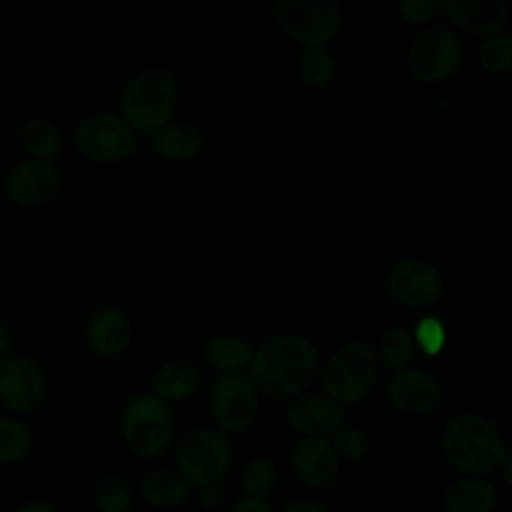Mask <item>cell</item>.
<instances>
[{
    "label": "cell",
    "instance_id": "cell-1",
    "mask_svg": "<svg viewBox=\"0 0 512 512\" xmlns=\"http://www.w3.org/2000/svg\"><path fill=\"white\" fill-rule=\"evenodd\" d=\"M318 352L298 334H278L252 356L250 380L262 394L282 400L300 394L316 376Z\"/></svg>",
    "mask_w": 512,
    "mask_h": 512
},
{
    "label": "cell",
    "instance_id": "cell-2",
    "mask_svg": "<svg viewBox=\"0 0 512 512\" xmlns=\"http://www.w3.org/2000/svg\"><path fill=\"white\" fill-rule=\"evenodd\" d=\"M442 454L464 476L484 478L508 454L498 426L476 412L454 416L442 432Z\"/></svg>",
    "mask_w": 512,
    "mask_h": 512
},
{
    "label": "cell",
    "instance_id": "cell-3",
    "mask_svg": "<svg viewBox=\"0 0 512 512\" xmlns=\"http://www.w3.org/2000/svg\"><path fill=\"white\" fill-rule=\"evenodd\" d=\"M176 102V82L160 66L138 72L122 92V114L130 128L158 132L170 118Z\"/></svg>",
    "mask_w": 512,
    "mask_h": 512
},
{
    "label": "cell",
    "instance_id": "cell-4",
    "mask_svg": "<svg viewBox=\"0 0 512 512\" xmlns=\"http://www.w3.org/2000/svg\"><path fill=\"white\" fill-rule=\"evenodd\" d=\"M230 460V442L224 432L214 428L192 430L176 450V470L192 488L220 482L230 468Z\"/></svg>",
    "mask_w": 512,
    "mask_h": 512
},
{
    "label": "cell",
    "instance_id": "cell-5",
    "mask_svg": "<svg viewBox=\"0 0 512 512\" xmlns=\"http://www.w3.org/2000/svg\"><path fill=\"white\" fill-rule=\"evenodd\" d=\"M122 434L134 454L160 456L172 440V414L168 404L154 394L132 398L122 414Z\"/></svg>",
    "mask_w": 512,
    "mask_h": 512
},
{
    "label": "cell",
    "instance_id": "cell-6",
    "mask_svg": "<svg viewBox=\"0 0 512 512\" xmlns=\"http://www.w3.org/2000/svg\"><path fill=\"white\" fill-rule=\"evenodd\" d=\"M376 378V350L368 342H348L324 370V388L336 404H358Z\"/></svg>",
    "mask_w": 512,
    "mask_h": 512
},
{
    "label": "cell",
    "instance_id": "cell-7",
    "mask_svg": "<svg viewBox=\"0 0 512 512\" xmlns=\"http://www.w3.org/2000/svg\"><path fill=\"white\" fill-rule=\"evenodd\" d=\"M274 14L282 32L306 46L332 40L342 22L336 0H280Z\"/></svg>",
    "mask_w": 512,
    "mask_h": 512
},
{
    "label": "cell",
    "instance_id": "cell-8",
    "mask_svg": "<svg viewBox=\"0 0 512 512\" xmlns=\"http://www.w3.org/2000/svg\"><path fill=\"white\" fill-rule=\"evenodd\" d=\"M462 58L460 38L444 26L422 30L410 44L408 68L420 82H440L450 76Z\"/></svg>",
    "mask_w": 512,
    "mask_h": 512
},
{
    "label": "cell",
    "instance_id": "cell-9",
    "mask_svg": "<svg viewBox=\"0 0 512 512\" xmlns=\"http://www.w3.org/2000/svg\"><path fill=\"white\" fill-rule=\"evenodd\" d=\"M76 144L92 160L116 162L134 152V132L124 118L98 112L78 124Z\"/></svg>",
    "mask_w": 512,
    "mask_h": 512
},
{
    "label": "cell",
    "instance_id": "cell-10",
    "mask_svg": "<svg viewBox=\"0 0 512 512\" xmlns=\"http://www.w3.org/2000/svg\"><path fill=\"white\" fill-rule=\"evenodd\" d=\"M258 394L244 374H222L212 388V414L224 432H246L256 420Z\"/></svg>",
    "mask_w": 512,
    "mask_h": 512
},
{
    "label": "cell",
    "instance_id": "cell-11",
    "mask_svg": "<svg viewBox=\"0 0 512 512\" xmlns=\"http://www.w3.org/2000/svg\"><path fill=\"white\" fill-rule=\"evenodd\" d=\"M390 294L408 308H426L442 294L440 272L422 260H400L388 272Z\"/></svg>",
    "mask_w": 512,
    "mask_h": 512
},
{
    "label": "cell",
    "instance_id": "cell-12",
    "mask_svg": "<svg viewBox=\"0 0 512 512\" xmlns=\"http://www.w3.org/2000/svg\"><path fill=\"white\" fill-rule=\"evenodd\" d=\"M292 468L310 490L330 488L340 474V460L326 438H302L292 452Z\"/></svg>",
    "mask_w": 512,
    "mask_h": 512
},
{
    "label": "cell",
    "instance_id": "cell-13",
    "mask_svg": "<svg viewBox=\"0 0 512 512\" xmlns=\"http://www.w3.org/2000/svg\"><path fill=\"white\" fill-rule=\"evenodd\" d=\"M44 396V376L28 358L0 362V398L14 410H32Z\"/></svg>",
    "mask_w": 512,
    "mask_h": 512
},
{
    "label": "cell",
    "instance_id": "cell-14",
    "mask_svg": "<svg viewBox=\"0 0 512 512\" xmlns=\"http://www.w3.org/2000/svg\"><path fill=\"white\" fill-rule=\"evenodd\" d=\"M286 422L304 438L328 440L344 424V412L342 406L328 396H306L288 406Z\"/></svg>",
    "mask_w": 512,
    "mask_h": 512
},
{
    "label": "cell",
    "instance_id": "cell-15",
    "mask_svg": "<svg viewBox=\"0 0 512 512\" xmlns=\"http://www.w3.org/2000/svg\"><path fill=\"white\" fill-rule=\"evenodd\" d=\"M440 8L456 26L476 36L498 34L508 18L504 0H442Z\"/></svg>",
    "mask_w": 512,
    "mask_h": 512
},
{
    "label": "cell",
    "instance_id": "cell-16",
    "mask_svg": "<svg viewBox=\"0 0 512 512\" xmlns=\"http://www.w3.org/2000/svg\"><path fill=\"white\" fill-rule=\"evenodd\" d=\"M58 188V170L48 160H26L18 164L8 180V196L24 206H34L48 200Z\"/></svg>",
    "mask_w": 512,
    "mask_h": 512
},
{
    "label": "cell",
    "instance_id": "cell-17",
    "mask_svg": "<svg viewBox=\"0 0 512 512\" xmlns=\"http://www.w3.org/2000/svg\"><path fill=\"white\" fill-rule=\"evenodd\" d=\"M388 396L400 412L426 414L436 406L440 390L430 374L416 368H404L390 380Z\"/></svg>",
    "mask_w": 512,
    "mask_h": 512
},
{
    "label": "cell",
    "instance_id": "cell-18",
    "mask_svg": "<svg viewBox=\"0 0 512 512\" xmlns=\"http://www.w3.org/2000/svg\"><path fill=\"white\" fill-rule=\"evenodd\" d=\"M498 500L496 488L478 476H462L442 492L444 512H494Z\"/></svg>",
    "mask_w": 512,
    "mask_h": 512
},
{
    "label": "cell",
    "instance_id": "cell-19",
    "mask_svg": "<svg viewBox=\"0 0 512 512\" xmlns=\"http://www.w3.org/2000/svg\"><path fill=\"white\" fill-rule=\"evenodd\" d=\"M88 342L100 356H118L130 342V322L118 308L98 310L88 324Z\"/></svg>",
    "mask_w": 512,
    "mask_h": 512
},
{
    "label": "cell",
    "instance_id": "cell-20",
    "mask_svg": "<svg viewBox=\"0 0 512 512\" xmlns=\"http://www.w3.org/2000/svg\"><path fill=\"white\" fill-rule=\"evenodd\" d=\"M192 486L186 478L172 468H156L140 482V494L152 508L172 510L190 498Z\"/></svg>",
    "mask_w": 512,
    "mask_h": 512
},
{
    "label": "cell",
    "instance_id": "cell-21",
    "mask_svg": "<svg viewBox=\"0 0 512 512\" xmlns=\"http://www.w3.org/2000/svg\"><path fill=\"white\" fill-rule=\"evenodd\" d=\"M202 148V134L188 122H170L154 132V150L168 160H190Z\"/></svg>",
    "mask_w": 512,
    "mask_h": 512
},
{
    "label": "cell",
    "instance_id": "cell-22",
    "mask_svg": "<svg viewBox=\"0 0 512 512\" xmlns=\"http://www.w3.org/2000/svg\"><path fill=\"white\" fill-rule=\"evenodd\" d=\"M206 356L212 366L222 370L224 374H242L244 368H250L254 350L240 336L220 334L208 342Z\"/></svg>",
    "mask_w": 512,
    "mask_h": 512
},
{
    "label": "cell",
    "instance_id": "cell-23",
    "mask_svg": "<svg viewBox=\"0 0 512 512\" xmlns=\"http://www.w3.org/2000/svg\"><path fill=\"white\" fill-rule=\"evenodd\" d=\"M198 372L188 360H172L154 376V390L162 400H184L198 388Z\"/></svg>",
    "mask_w": 512,
    "mask_h": 512
},
{
    "label": "cell",
    "instance_id": "cell-24",
    "mask_svg": "<svg viewBox=\"0 0 512 512\" xmlns=\"http://www.w3.org/2000/svg\"><path fill=\"white\" fill-rule=\"evenodd\" d=\"M240 480L248 498L268 500L278 484V468L270 458L254 456L244 464Z\"/></svg>",
    "mask_w": 512,
    "mask_h": 512
},
{
    "label": "cell",
    "instance_id": "cell-25",
    "mask_svg": "<svg viewBox=\"0 0 512 512\" xmlns=\"http://www.w3.org/2000/svg\"><path fill=\"white\" fill-rule=\"evenodd\" d=\"M22 142L28 152L38 156V160L54 158L62 148L58 128L46 118H30L22 128Z\"/></svg>",
    "mask_w": 512,
    "mask_h": 512
},
{
    "label": "cell",
    "instance_id": "cell-26",
    "mask_svg": "<svg viewBox=\"0 0 512 512\" xmlns=\"http://www.w3.org/2000/svg\"><path fill=\"white\" fill-rule=\"evenodd\" d=\"M336 72L334 56L324 46H308L298 58V74L308 86H324Z\"/></svg>",
    "mask_w": 512,
    "mask_h": 512
},
{
    "label": "cell",
    "instance_id": "cell-27",
    "mask_svg": "<svg viewBox=\"0 0 512 512\" xmlns=\"http://www.w3.org/2000/svg\"><path fill=\"white\" fill-rule=\"evenodd\" d=\"M412 354H414V338L406 328L394 326L386 330V334L380 340V360L388 370L400 372L402 368H406Z\"/></svg>",
    "mask_w": 512,
    "mask_h": 512
},
{
    "label": "cell",
    "instance_id": "cell-28",
    "mask_svg": "<svg viewBox=\"0 0 512 512\" xmlns=\"http://www.w3.org/2000/svg\"><path fill=\"white\" fill-rule=\"evenodd\" d=\"M98 512H128L132 508V486L122 476H104L94 490Z\"/></svg>",
    "mask_w": 512,
    "mask_h": 512
},
{
    "label": "cell",
    "instance_id": "cell-29",
    "mask_svg": "<svg viewBox=\"0 0 512 512\" xmlns=\"http://www.w3.org/2000/svg\"><path fill=\"white\" fill-rule=\"evenodd\" d=\"M478 58L490 72H508L512 68V36L506 32L488 36L480 46Z\"/></svg>",
    "mask_w": 512,
    "mask_h": 512
},
{
    "label": "cell",
    "instance_id": "cell-30",
    "mask_svg": "<svg viewBox=\"0 0 512 512\" xmlns=\"http://www.w3.org/2000/svg\"><path fill=\"white\" fill-rule=\"evenodd\" d=\"M330 438V444L340 462H360L368 454V438L358 426L342 424Z\"/></svg>",
    "mask_w": 512,
    "mask_h": 512
},
{
    "label": "cell",
    "instance_id": "cell-31",
    "mask_svg": "<svg viewBox=\"0 0 512 512\" xmlns=\"http://www.w3.org/2000/svg\"><path fill=\"white\" fill-rule=\"evenodd\" d=\"M30 448V432L12 418H0V462L22 458Z\"/></svg>",
    "mask_w": 512,
    "mask_h": 512
},
{
    "label": "cell",
    "instance_id": "cell-32",
    "mask_svg": "<svg viewBox=\"0 0 512 512\" xmlns=\"http://www.w3.org/2000/svg\"><path fill=\"white\" fill-rule=\"evenodd\" d=\"M416 344L426 356H436L442 352L446 344V328L436 316L422 318L414 328Z\"/></svg>",
    "mask_w": 512,
    "mask_h": 512
},
{
    "label": "cell",
    "instance_id": "cell-33",
    "mask_svg": "<svg viewBox=\"0 0 512 512\" xmlns=\"http://www.w3.org/2000/svg\"><path fill=\"white\" fill-rule=\"evenodd\" d=\"M438 10H440L438 0H400L398 2L400 16L412 24L428 22Z\"/></svg>",
    "mask_w": 512,
    "mask_h": 512
},
{
    "label": "cell",
    "instance_id": "cell-34",
    "mask_svg": "<svg viewBox=\"0 0 512 512\" xmlns=\"http://www.w3.org/2000/svg\"><path fill=\"white\" fill-rule=\"evenodd\" d=\"M198 500L206 510H216L222 506L224 502V490L220 486V482L214 484H206L202 488H198Z\"/></svg>",
    "mask_w": 512,
    "mask_h": 512
},
{
    "label": "cell",
    "instance_id": "cell-35",
    "mask_svg": "<svg viewBox=\"0 0 512 512\" xmlns=\"http://www.w3.org/2000/svg\"><path fill=\"white\" fill-rule=\"evenodd\" d=\"M228 512H274V508L268 504V500L242 496L228 508Z\"/></svg>",
    "mask_w": 512,
    "mask_h": 512
},
{
    "label": "cell",
    "instance_id": "cell-36",
    "mask_svg": "<svg viewBox=\"0 0 512 512\" xmlns=\"http://www.w3.org/2000/svg\"><path fill=\"white\" fill-rule=\"evenodd\" d=\"M282 512H332L328 506H324L318 500L312 498H296L284 506Z\"/></svg>",
    "mask_w": 512,
    "mask_h": 512
},
{
    "label": "cell",
    "instance_id": "cell-37",
    "mask_svg": "<svg viewBox=\"0 0 512 512\" xmlns=\"http://www.w3.org/2000/svg\"><path fill=\"white\" fill-rule=\"evenodd\" d=\"M14 512H60V510L48 502H26L18 506Z\"/></svg>",
    "mask_w": 512,
    "mask_h": 512
},
{
    "label": "cell",
    "instance_id": "cell-38",
    "mask_svg": "<svg viewBox=\"0 0 512 512\" xmlns=\"http://www.w3.org/2000/svg\"><path fill=\"white\" fill-rule=\"evenodd\" d=\"M498 470L502 472L504 482H506V484H512V454H510V452L504 456V460L500 462Z\"/></svg>",
    "mask_w": 512,
    "mask_h": 512
},
{
    "label": "cell",
    "instance_id": "cell-39",
    "mask_svg": "<svg viewBox=\"0 0 512 512\" xmlns=\"http://www.w3.org/2000/svg\"><path fill=\"white\" fill-rule=\"evenodd\" d=\"M10 346V336H8V328L0 322V358L8 352Z\"/></svg>",
    "mask_w": 512,
    "mask_h": 512
}]
</instances>
